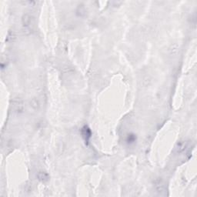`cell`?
I'll return each mask as SVG.
<instances>
[{"label":"cell","instance_id":"1","mask_svg":"<svg viewBox=\"0 0 197 197\" xmlns=\"http://www.w3.org/2000/svg\"><path fill=\"white\" fill-rule=\"evenodd\" d=\"M22 22H23V27L25 30L29 31V33L33 32L35 27V19L33 16L29 14H25L23 16Z\"/></svg>","mask_w":197,"mask_h":197},{"label":"cell","instance_id":"2","mask_svg":"<svg viewBox=\"0 0 197 197\" xmlns=\"http://www.w3.org/2000/svg\"><path fill=\"white\" fill-rule=\"evenodd\" d=\"M12 109L15 113H22L24 110V102L23 100L19 98H15L12 103Z\"/></svg>","mask_w":197,"mask_h":197},{"label":"cell","instance_id":"3","mask_svg":"<svg viewBox=\"0 0 197 197\" xmlns=\"http://www.w3.org/2000/svg\"><path fill=\"white\" fill-rule=\"evenodd\" d=\"M82 134H83V136L86 139V141L87 142L89 141V139H90L92 135L90 129H89L87 126H84L83 128L82 129Z\"/></svg>","mask_w":197,"mask_h":197},{"label":"cell","instance_id":"4","mask_svg":"<svg viewBox=\"0 0 197 197\" xmlns=\"http://www.w3.org/2000/svg\"><path fill=\"white\" fill-rule=\"evenodd\" d=\"M38 178L39 180H41V181H47L49 179L48 174L45 172H39L38 174Z\"/></svg>","mask_w":197,"mask_h":197},{"label":"cell","instance_id":"5","mask_svg":"<svg viewBox=\"0 0 197 197\" xmlns=\"http://www.w3.org/2000/svg\"><path fill=\"white\" fill-rule=\"evenodd\" d=\"M136 140V136L135 135H129V136L127 138V142L129 143H132Z\"/></svg>","mask_w":197,"mask_h":197}]
</instances>
